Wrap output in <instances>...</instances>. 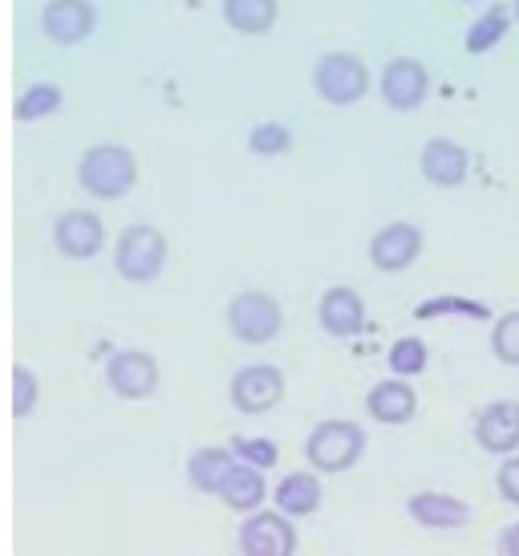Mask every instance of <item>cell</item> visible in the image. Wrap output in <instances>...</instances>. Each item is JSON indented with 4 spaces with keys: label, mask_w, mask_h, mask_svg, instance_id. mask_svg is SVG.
Listing matches in <instances>:
<instances>
[{
    "label": "cell",
    "mask_w": 519,
    "mask_h": 556,
    "mask_svg": "<svg viewBox=\"0 0 519 556\" xmlns=\"http://www.w3.org/2000/svg\"><path fill=\"white\" fill-rule=\"evenodd\" d=\"M77 179H81V187L93 191V195H102V200H118V195H126L138 179L135 155H130L126 147H114V142L93 147V151L81 155Z\"/></svg>",
    "instance_id": "obj_1"
},
{
    "label": "cell",
    "mask_w": 519,
    "mask_h": 556,
    "mask_svg": "<svg viewBox=\"0 0 519 556\" xmlns=\"http://www.w3.org/2000/svg\"><path fill=\"white\" fill-rule=\"evenodd\" d=\"M308 464L317 471H350L362 451H366V431L350 418H329L308 434Z\"/></svg>",
    "instance_id": "obj_2"
},
{
    "label": "cell",
    "mask_w": 519,
    "mask_h": 556,
    "mask_svg": "<svg viewBox=\"0 0 519 556\" xmlns=\"http://www.w3.org/2000/svg\"><path fill=\"white\" fill-rule=\"evenodd\" d=\"M163 261H167V240L147 228V224H138V228H126L118 236V252H114V264H118V273L126 280H135V285H147L163 273Z\"/></svg>",
    "instance_id": "obj_3"
},
{
    "label": "cell",
    "mask_w": 519,
    "mask_h": 556,
    "mask_svg": "<svg viewBox=\"0 0 519 556\" xmlns=\"http://www.w3.org/2000/svg\"><path fill=\"white\" fill-rule=\"evenodd\" d=\"M313 86H317V93H321L325 102L350 106V102H357L369 90V70L353 53H329L313 70Z\"/></svg>",
    "instance_id": "obj_4"
},
{
    "label": "cell",
    "mask_w": 519,
    "mask_h": 556,
    "mask_svg": "<svg viewBox=\"0 0 519 556\" xmlns=\"http://www.w3.org/2000/svg\"><path fill=\"white\" fill-rule=\"evenodd\" d=\"M474 443L488 455H519V402L495 399L474 415Z\"/></svg>",
    "instance_id": "obj_5"
},
{
    "label": "cell",
    "mask_w": 519,
    "mask_h": 556,
    "mask_svg": "<svg viewBox=\"0 0 519 556\" xmlns=\"http://www.w3.org/2000/svg\"><path fill=\"white\" fill-rule=\"evenodd\" d=\"M228 325L240 341H252V345L273 341L280 329V305L264 293H240L228 305Z\"/></svg>",
    "instance_id": "obj_6"
},
{
    "label": "cell",
    "mask_w": 519,
    "mask_h": 556,
    "mask_svg": "<svg viewBox=\"0 0 519 556\" xmlns=\"http://www.w3.org/2000/svg\"><path fill=\"white\" fill-rule=\"evenodd\" d=\"M240 553L244 556H292L296 553V532L284 516L260 511L240 528Z\"/></svg>",
    "instance_id": "obj_7"
},
{
    "label": "cell",
    "mask_w": 519,
    "mask_h": 556,
    "mask_svg": "<svg viewBox=\"0 0 519 556\" xmlns=\"http://www.w3.org/2000/svg\"><path fill=\"white\" fill-rule=\"evenodd\" d=\"M418 252H422V232L406 224V219H397V224H385L382 232L369 240V261L378 264L382 273H402V268H410L418 261Z\"/></svg>",
    "instance_id": "obj_8"
},
{
    "label": "cell",
    "mask_w": 519,
    "mask_h": 556,
    "mask_svg": "<svg viewBox=\"0 0 519 556\" xmlns=\"http://www.w3.org/2000/svg\"><path fill=\"white\" fill-rule=\"evenodd\" d=\"M284 394V378L273 366H244V370L231 378V402L244 410V415H264L273 410Z\"/></svg>",
    "instance_id": "obj_9"
},
{
    "label": "cell",
    "mask_w": 519,
    "mask_h": 556,
    "mask_svg": "<svg viewBox=\"0 0 519 556\" xmlns=\"http://www.w3.org/2000/svg\"><path fill=\"white\" fill-rule=\"evenodd\" d=\"M414 525L430 528V532H455V528L471 525V508L451 492H418L406 500Z\"/></svg>",
    "instance_id": "obj_10"
},
{
    "label": "cell",
    "mask_w": 519,
    "mask_h": 556,
    "mask_svg": "<svg viewBox=\"0 0 519 556\" xmlns=\"http://www.w3.org/2000/svg\"><path fill=\"white\" fill-rule=\"evenodd\" d=\"M106 382L123 399H147L154 387H159V366H154L151 354L142 350H123L106 362Z\"/></svg>",
    "instance_id": "obj_11"
},
{
    "label": "cell",
    "mask_w": 519,
    "mask_h": 556,
    "mask_svg": "<svg viewBox=\"0 0 519 556\" xmlns=\"http://www.w3.org/2000/svg\"><path fill=\"white\" fill-rule=\"evenodd\" d=\"M430 90L427 65L414 62V58H394V62L382 70V98L394 110H414L422 106V98Z\"/></svg>",
    "instance_id": "obj_12"
},
{
    "label": "cell",
    "mask_w": 519,
    "mask_h": 556,
    "mask_svg": "<svg viewBox=\"0 0 519 556\" xmlns=\"http://www.w3.org/2000/svg\"><path fill=\"white\" fill-rule=\"evenodd\" d=\"M366 410L378 422L385 427H402V422H410L418 415V394H414L410 382H402V378H385L378 387L366 394Z\"/></svg>",
    "instance_id": "obj_13"
},
{
    "label": "cell",
    "mask_w": 519,
    "mask_h": 556,
    "mask_svg": "<svg viewBox=\"0 0 519 556\" xmlns=\"http://www.w3.org/2000/svg\"><path fill=\"white\" fill-rule=\"evenodd\" d=\"M467 170H471V155L455 139H430L422 147V175L434 187H458L467 179Z\"/></svg>",
    "instance_id": "obj_14"
},
{
    "label": "cell",
    "mask_w": 519,
    "mask_h": 556,
    "mask_svg": "<svg viewBox=\"0 0 519 556\" xmlns=\"http://www.w3.org/2000/svg\"><path fill=\"white\" fill-rule=\"evenodd\" d=\"M41 25H46V33L53 41L74 46V41H81L93 29L90 0H49L46 13H41Z\"/></svg>",
    "instance_id": "obj_15"
},
{
    "label": "cell",
    "mask_w": 519,
    "mask_h": 556,
    "mask_svg": "<svg viewBox=\"0 0 519 556\" xmlns=\"http://www.w3.org/2000/svg\"><path fill=\"white\" fill-rule=\"evenodd\" d=\"M53 244L62 248L65 256L74 261H86L102 248V219L90 216V212H69V216L58 219L53 228Z\"/></svg>",
    "instance_id": "obj_16"
},
{
    "label": "cell",
    "mask_w": 519,
    "mask_h": 556,
    "mask_svg": "<svg viewBox=\"0 0 519 556\" xmlns=\"http://www.w3.org/2000/svg\"><path fill=\"white\" fill-rule=\"evenodd\" d=\"M321 325L333 333V338H353L362 325H366V305H362V296L345 289V285H337L329 293L321 296Z\"/></svg>",
    "instance_id": "obj_17"
},
{
    "label": "cell",
    "mask_w": 519,
    "mask_h": 556,
    "mask_svg": "<svg viewBox=\"0 0 519 556\" xmlns=\"http://www.w3.org/2000/svg\"><path fill=\"white\" fill-rule=\"evenodd\" d=\"M317 504H321V483H317V476L296 471V476L280 479V488H276V508L284 511V516H308V511H317Z\"/></svg>",
    "instance_id": "obj_18"
},
{
    "label": "cell",
    "mask_w": 519,
    "mask_h": 556,
    "mask_svg": "<svg viewBox=\"0 0 519 556\" xmlns=\"http://www.w3.org/2000/svg\"><path fill=\"white\" fill-rule=\"evenodd\" d=\"M231 471H236V455L224 447H207L191 455V483L199 492H219Z\"/></svg>",
    "instance_id": "obj_19"
},
{
    "label": "cell",
    "mask_w": 519,
    "mask_h": 556,
    "mask_svg": "<svg viewBox=\"0 0 519 556\" xmlns=\"http://www.w3.org/2000/svg\"><path fill=\"white\" fill-rule=\"evenodd\" d=\"M219 495H224V504L236 511H252L264 500V476H260L256 467H244L236 464V471L228 476V483L219 488Z\"/></svg>",
    "instance_id": "obj_20"
},
{
    "label": "cell",
    "mask_w": 519,
    "mask_h": 556,
    "mask_svg": "<svg viewBox=\"0 0 519 556\" xmlns=\"http://www.w3.org/2000/svg\"><path fill=\"white\" fill-rule=\"evenodd\" d=\"M224 16L240 33H264L276 21V0H224Z\"/></svg>",
    "instance_id": "obj_21"
},
{
    "label": "cell",
    "mask_w": 519,
    "mask_h": 556,
    "mask_svg": "<svg viewBox=\"0 0 519 556\" xmlns=\"http://www.w3.org/2000/svg\"><path fill=\"white\" fill-rule=\"evenodd\" d=\"M446 313L474 317V321L491 317V309L483 305V301H467V296H430V301H422V305L414 309V317H418V321H430V317H446Z\"/></svg>",
    "instance_id": "obj_22"
},
{
    "label": "cell",
    "mask_w": 519,
    "mask_h": 556,
    "mask_svg": "<svg viewBox=\"0 0 519 556\" xmlns=\"http://www.w3.org/2000/svg\"><path fill=\"white\" fill-rule=\"evenodd\" d=\"M427 362H430V354L418 338H397L394 345H390V370H394V378H402V382L427 370Z\"/></svg>",
    "instance_id": "obj_23"
},
{
    "label": "cell",
    "mask_w": 519,
    "mask_h": 556,
    "mask_svg": "<svg viewBox=\"0 0 519 556\" xmlns=\"http://www.w3.org/2000/svg\"><path fill=\"white\" fill-rule=\"evenodd\" d=\"M491 354L499 357L504 366H519V309L495 317V325H491Z\"/></svg>",
    "instance_id": "obj_24"
},
{
    "label": "cell",
    "mask_w": 519,
    "mask_h": 556,
    "mask_svg": "<svg viewBox=\"0 0 519 556\" xmlns=\"http://www.w3.org/2000/svg\"><path fill=\"white\" fill-rule=\"evenodd\" d=\"M504 33H507V13L504 9H491V13H483L467 29V53H483L495 41H504Z\"/></svg>",
    "instance_id": "obj_25"
},
{
    "label": "cell",
    "mask_w": 519,
    "mask_h": 556,
    "mask_svg": "<svg viewBox=\"0 0 519 556\" xmlns=\"http://www.w3.org/2000/svg\"><path fill=\"white\" fill-rule=\"evenodd\" d=\"M62 106V90L58 86H33V90L21 93V102H16V118L21 123H29V118H46L53 110Z\"/></svg>",
    "instance_id": "obj_26"
},
{
    "label": "cell",
    "mask_w": 519,
    "mask_h": 556,
    "mask_svg": "<svg viewBox=\"0 0 519 556\" xmlns=\"http://www.w3.org/2000/svg\"><path fill=\"white\" fill-rule=\"evenodd\" d=\"M248 147H252L256 155H280V151H289V147H292L289 126H280V123H260L256 130L248 135Z\"/></svg>",
    "instance_id": "obj_27"
},
{
    "label": "cell",
    "mask_w": 519,
    "mask_h": 556,
    "mask_svg": "<svg viewBox=\"0 0 519 556\" xmlns=\"http://www.w3.org/2000/svg\"><path fill=\"white\" fill-rule=\"evenodd\" d=\"M37 406V378H33L25 366H16L13 370V415L25 418Z\"/></svg>",
    "instance_id": "obj_28"
},
{
    "label": "cell",
    "mask_w": 519,
    "mask_h": 556,
    "mask_svg": "<svg viewBox=\"0 0 519 556\" xmlns=\"http://www.w3.org/2000/svg\"><path fill=\"white\" fill-rule=\"evenodd\" d=\"M236 455L244 459V467H273L276 464V447L268 439H236Z\"/></svg>",
    "instance_id": "obj_29"
},
{
    "label": "cell",
    "mask_w": 519,
    "mask_h": 556,
    "mask_svg": "<svg viewBox=\"0 0 519 556\" xmlns=\"http://www.w3.org/2000/svg\"><path fill=\"white\" fill-rule=\"evenodd\" d=\"M495 492H499L504 504L519 508V455H507L504 464H499V471H495Z\"/></svg>",
    "instance_id": "obj_30"
},
{
    "label": "cell",
    "mask_w": 519,
    "mask_h": 556,
    "mask_svg": "<svg viewBox=\"0 0 519 556\" xmlns=\"http://www.w3.org/2000/svg\"><path fill=\"white\" fill-rule=\"evenodd\" d=\"M495 556H519V520L499 532V541H495Z\"/></svg>",
    "instance_id": "obj_31"
},
{
    "label": "cell",
    "mask_w": 519,
    "mask_h": 556,
    "mask_svg": "<svg viewBox=\"0 0 519 556\" xmlns=\"http://www.w3.org/2000/svg\"><path fill=\"white\" fill-rule=\"evenodd\" d=\"M516 16H519V0H516Z\"/></svg>",
    "instance_id": "obj_32"
}]
</instances>
